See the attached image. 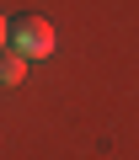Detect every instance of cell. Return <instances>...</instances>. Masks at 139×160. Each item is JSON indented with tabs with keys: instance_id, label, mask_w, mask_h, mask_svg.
<instances>
[{
	"instance_id": "6da1fadb",
	"label": "cell",
	"mask_w": 139,
	"mask_h": 160,
	"mask_svg": "<svg viewBox=\"0 0 139 160\" xmlns=\"http://www.w3.org/2000/svg\"><path fill=\"white\" fill-rule=\"evenodd\" d=\"M6 43H11L22 59H48V53H54V22H43V16H16Z\"/></svg>"
},
{
	"instance_id": "7a4b0ae2",
	"label": "cell",
	"mask_w": 139,
	"mask_h": 160,
	"mask_svg": "<svg viewBox=\"0 0 139 160\" xmlns=\"http://www.w3.org/2000/svg\"><path fill=\"white\" fill-rule=\"evenodd\" d=\"M22 75H27V59L16 48H0V86H16Z\"/></svg>"
},
{
	"instance_id": "3957f363",
	"label": "cell",
	"mask_w": 139,
	"mask_h": 160,
	"mask_svg": "<svg viewBox=\"0 0 139 160\" xmlns=\"http://www.w3.org/2000/svg\"><path fill=\"white\" fill-rule=\"evenodd\" d=\"M6 38H11V22H6V16H0V43H6Z\"/></svg>"
}]
</instances>
